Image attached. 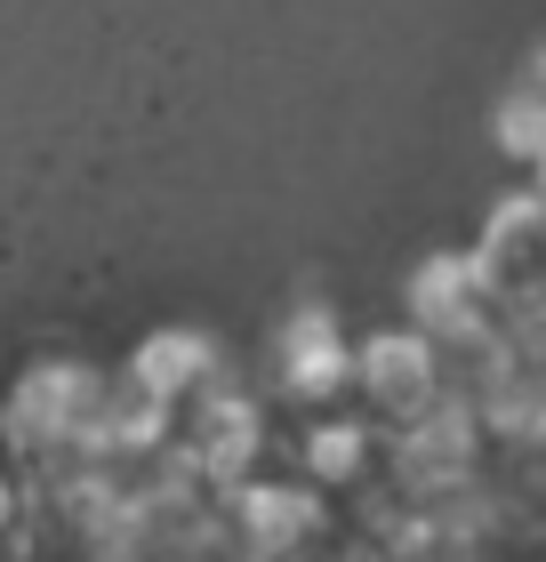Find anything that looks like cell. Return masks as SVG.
Returning a JSON list of instances; mask_svg holds the SVG:
<instances>
[{"label": "cell", "mask_w": 546, "mask_h": 562, "mask_svg": "<svg viewBox=\"0 0 546 562\" xmlns=\"http://www.w3.org/2000/svg\"><path fill=\"white\" fill-rule=\"evenodd\" d=\"M177 450H186V467L225 498V491H242V482L257 474V450H266V411H257L242 386L210 378V386L193 394V418H186V434H177Z\"/></svg>", "instance_id": "cell-1"}, {"label": "cell", "mask_w": 546, "mask_h": 562, "mask_svg": "<svg viewBox=\"0 0 546 562\" xmlns=\"http://www.w3.org/2000/svg\"><path fill=\"white\" fill-rule=\"evenodd\" d=\"M354 386L402 426V418H419L426 402H442L450 370H442V353L419 338V329H378V338L354 346Z\"/></svg>", "instance_id": "cell-2"}, {"label": "cell", "mask_w": 546, "mask_h": 562, "mask_svg": "<svg viewBox=\"0 0 546 562\" xmlns=\"http://www.w3.org/2000/svg\"><path fill=\"white\" fill-rule=\"evenodd\" d=\"M281 386L298 402H330L337 386H354V346L322 305H305V314L281 329Z\"/></svg>", "instance_id": "cell-3"}, {"label": "cell", "mask_w": 546, "mask_h": 562, "mask_svg": "<svg viewBox=\"0 0 546 562\" xmlns=\"http://www.w3.org/2000/svg\"><path fill=\"white\" fill-rule=\"evenodd\" d=\"M129 378H137L145 394H161L169 411H177L186 394H201V386L218 378V346L201 338V329H169V338H153L137 362H129Z\"/></svg>", "instance_id": "cell-4"}, {"label": "cell", "mask_w": 546, "mask_h": 562, "mask_svg": "<svg viewBox=\"0 0 546 562\" xmlns=\"http://www.w3.org/2000/svg\"><path fill=\"white\" fill-rule=\"evenodd\" d=\"M305 474H314V491H322V482H361V474H370V426L322 418L314 434H305Z\"/></svg>", "instance_id": "cell-5"}, {"label": "cell", "mask_w": 546, "mask_h": 562, "mask_svg": "<svg viewBox=\"0 0 546 562\" xmlns=\"http://www.w3.org/2000/svg\"><path fill=\"white\" fill-rule=\"evenodd\" d=\"M499 145L514 153V161H546V89H514L499 105Z\"/></svg>", "instance_id": "cell-6"}, {"label": "cell", "mask_w": 546, "mask_h": 562, "mask_svg": "<svg viewBox=\"0 0 546 562\" xmlns=\"http://www.w3.org/2000/svg\"><path fill=\"white\" fill-rule=\"evenodd\" d=\"M531 89H546V57H538V72H531Z\"/></svg>", "instance_id": "cell-7"}]
</instances>
